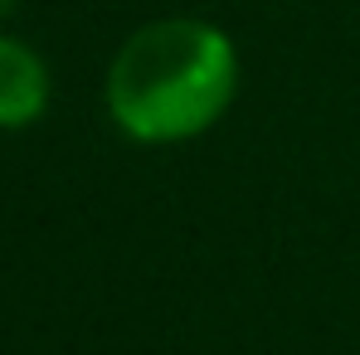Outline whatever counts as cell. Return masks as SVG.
Here are the masks:
<instances>
[{
  "mask_svg": "<svg viewBox=\"0 0 360 355\" xmlns=\"http://www.w3.org/2000/svg\"><path fill=\"white\" fill-rule=\"evenodd\" d=\"M243 93L239 39L205 15L136 25L103 68V112L131 146H185L214 131Z\"/></svg>",
  "mask_w": 360,
  "mask_h": 355,
  "instance_id": "obj_1",
  "label": "cell"
},
{
  "mask_svg": "<svg viewBox=\"0 0 360 355\" xmlns=\"http://www.w3.org/2000/svg\"><path fill=\"white\" fill-rule=\"evenodd\" d=\"M49 103H54L49 59L30 39L0 30V131L39 127L44 112H49Z\"/></svg>",
  "mask_w": 360,
  "mask_h": 355,
  "instance_id": "obj_2",
  "label": "cell"
},
{
  "mask_svg": "<svg viewBox=\"0 0 360 355\" xmlns=\"http://www.w3.org/2000/svg\"><path fill=\"white\" fill-rule=\"evenodd\" d=\"M15 5H20V0H0V25H5V20L15 15Z\"/></svg>",
  "mask_w": 360,
  "mask_h": 355,
  "instance_id": "obj_3",
  "label": "cell"
}]
</instances>
